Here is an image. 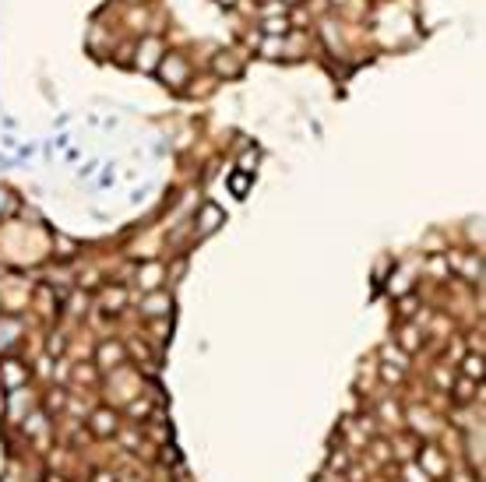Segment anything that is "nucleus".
<instances>
[{"instance_id": "3", "label": "nucleus", "mask_w": 486, "mask_h": 482, "mask_svg": "<svg viewBox=\"0 0 486 482\" xmlns=\"http://www.w3.org/2000/svg\"><path fill=\"white\" fill-rule=\"evenodd\" d=\"M405 476H409V482H430V476H426V472H416L412 465L405 469Z\"/></svg>"}, {"instance_id": "2", "label": "nucleus", "mask_w": 486, "mask_h": 482, "mask_svg": "<svg viewBox=\"0 0 486 482\" xmlns=\"http://www.w3.org/2000/svg\"><path fill=\"white\" fill-rule=\"evenodd\" d=\"M465 377H473V381L483 377V359H480V356H476V359H465Z\"/></svg>"}, {"instance_id": "1", "label": "nucleus", "mask_w": 486, "mask_h": 482, "mask_svg": "<svg viewBox=\"0 0 486 482\" xmlns=\"http://www.w3.org/2000/svg\"><path fill=\"white\" fill-rule=\"evenodd\" d=\"M113 430H116V415H113V412H109V415L99 412L96 415V433H113Z\"/></svg>"}, {"instance_id": "4", "label": "nucleus", "mask_w": 486, "mask_h": 482, "mask_svg": "<svg viewBox=\"0 0 486 482\" xmlns=\"http://www.w3.org/2000/svg\"><path fill=\"white\" fill-rule=\"evenodd\" d=\"M96 482H113V476H96Z\"/></svg>"}]
</instances>
